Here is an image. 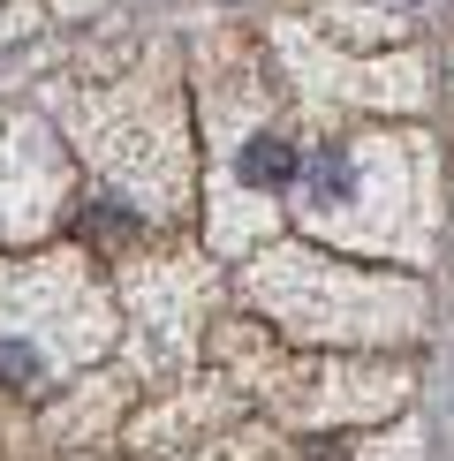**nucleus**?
<instances>
[{
    "instance_id": "1",
    "label": "nucleus",
    "mask_w": 454,
    "mask_h": 461,
    "mask_svg": "<svg viewBox=\"0 0 454 461\" xmlns=\"http://www.w3.org/2000/svg\"><path fill=\"white\" fill-rule=\"evenodd\" d=\"M295 220L340 249L424 265L440 249V144L416 129H356V137L311 144Z\"/></svg>"
},
{
    "instance_id": "2",
    "label": "nucleus",
    "mask_w": 454,
    "mask_h": 461,
    "mask_svg": "<svg viewBox=\"0 0 454 461\" xmlns=\"http://www.w3.org/2000/svg\"><path fill=\"white\" fill-rule=\"evenodd\" d=\"M197 113L213 137V249H242L273 227L280 197H295L311 144L265 106L242 53H213L197 68Z\"/></svg>"
},
{
    "instance_id": "3",
    "label": "nucleus",
    "mask_w": 454,
    "mask_h": 461,
    "mask_svg": "<svg viewBox=\"0 0 454 461\" xmlns=\"http://www.w3.org/2000/svg\"><path fill=\"white\" fill-rule=\"evenodd\" d=\"M250 303L280 325L288 340L311 348H349V340H416L424 325V287L402 273H356L333 265L318 249H258L250 273Z\"/></svg>"
},
{
    "instance_id": "4",
    "label": "nucleus",
    "mask_w": 454,
    "mask_h": 461,
    "mask_svg": "<svg viewBox=\"0 0 454 461\" xmlns=\"http://www.w3.org/2000/svg\"><path fill=\"white\" fill-rule=\"evenodd\" d=\"M53 106L68 113L76 151H91V167L122 189V197L175 212L189 197V129L167 53H151L144 84H106V91H53Z\"/></svg>"
},
{
    "instance_id": "5",
    "label": "nucleus",
    "mask_w": 454,
    "mask_h": 461,
    "mask_svg": "<svg viewBox=\"0 0 454 461\" xmlns=\"http://www.w3.org/2000/svg\"><path fill=\"white\" fill-rule=\"evenodd\" d=\"M114 333L106 287L76 249L31 265H0V393H38L68 371L91 363Z\"/></svg>"
},
{
    "instance_id": "6",
    "label": "nucleus",
    "mask_w": 454,
    "mask_h": 461,
    "mask_svg": "<svg viewBox=\"0 0 454 461\" xmlns=\"http://www.w3.org/2000/svg\"><path fill=\"white\" fill-rule=\"evenodd\" d=\"M273 46L280 61H288V76L311 99H349V106H424V61L416 53H386V61H349V53H333L326 38H311V23H273Z\"/></svg>"
},
{
    "instance_id": "7",
    "label": "nucleus",
    "mask_w": 454,
    "mask_h": 461,
    "mask_svg": "<svg viewBox=\"0 0 454 461\" xmlns=\"http://www.w3.org/2000/svg\"><path fill=\"white\" fill-rule=\"evenodd\" d=\"M68 197V151L38 122H0V235H38Z\"/></svg>"
},
{
    "instance_id": "8",
    "label": "nucleus",
    "mask_w": 454,
    "mask_h": 461,
    "mask_svg": "<svg viewBox=\"0 0 454 461\" xmlns=\"http://www.w3.org/2000/svg\"><path fill=\"white\" fill-rule=\"evenodd\" d=\"M129 303H137V333H151V356H189L204 311V265L197 258L129 265Z\"/></svg>"
},
{
    "instance_id": "9",
    "label": "nucleus",
    "mask_w": 454,
    "mask_h": 461,
    "mask_svg": "<svg viewBox=\"0 0 454 461\" xmlns=\"http://www.w3.org/2000/svg\"><path fill=\"white\" fill-rule=\"evenodd\" d=\"M409 393V371H371V363H318V371L280 378V409L303 424H333V416H386Z\"/></svg>"
},
{
    "instance_id": "10",
    "label": "nucleus",
    "mask_w": 454,
    "mask_h": 461,
    "mask_svg": "<svg viewBox=\"0 0 454 461\" xmlns=\"http://www.w3.org/2000/svg\"><path fill=\"white\" fill-rule=\"evenodd\" d=\"M303 461H416V431L402 424L386 438V447H378V438H349V447H311Z\"/></svg>"
},
{
    "instance_id": "11",
    "label": "nucleus",
    "mask_w": 454,
    "mask_h": 461,
    "mask_svg": "<svg viewBox=\"0 0 454 461\" xmlns=\"http://www.w3.org/2000/svg\"><path fill=\"white\" fill-rule=\"evenodd\" d=\"M106 0H53V15H99Z\"/></svg>"
}]
</instances>
